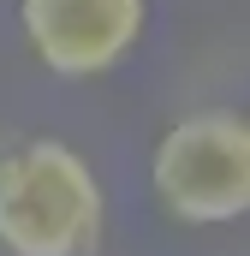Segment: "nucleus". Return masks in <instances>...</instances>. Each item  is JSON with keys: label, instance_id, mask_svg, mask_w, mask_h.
<instances>
[{"label": "nucleus", "instance_id": "nucleus-1", "mask_svg": "<svg viewBox=\"0 0 250 256\" xmlns=\"http://www.w3.org/2000/svg\"><path fill=\"white\" fill-rule=\"evenodd\" d=\"M102 185L60 137H30L0 155V250L6 256H90L102 244Z\"/></svg>", "mask_w": 250, "mask_h": 256}, {"label": "nucleus", "instance_id": "nucleus-2", "mask_svg": "<svg viewBox=\"0 0 250 256\" xmlns=\"http://www.w3.org/2000/svg\"><path fill=\"white\" fill-rule=\"evenodd\" d=\"M149 185L185 226H220L250 208V126L238 114H190L155 143Z\"/></svg>", "mask_w": 250, "mask_h": 256}, {"label": "nucleus", "instance_id": "nucleus-3", "mask_svg": "<svg viewBox=\"0 0 250 256\" xmlns=\"http://www.w3.org/2000/svg\"><path fill=\"white\" fill-rule=\"evenodd\" d=\"M30 54L60 78H102L143 42L149 0H18Z\"/></svg>", "mask_w": 250, "mask_h": 256}]
</instances>
